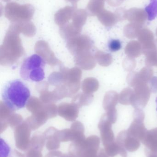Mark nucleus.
Masks as SVG:
<instances>
[{"instance_id":"obj_2","label":"nucleus","mask_w":157,"mask_h":157,"mask_svg":"<svg viewBox=\"0 0 157 157\" xmlns=\"http://www.w3.org/2000/svg\"><path fill=\"white\" fill-rule=\"evenodd\" d=\"M46 62L39 55L35 54L23 61L20 69L21 78L31 82H39L45 78Z\"/></svg>"},{"instance_id":"obj_1","label":"nucleus","mask_w":157,"mask_h":157,"mask_svg":"<svg viewBox=\"0 0 157 157\" xmlns=\"http://www.w3.org/2000/svg\"><path fill=\"white\" fill-rule=\"evenodd\" d=\"M2 99L5 105L12 111L25 108L31 97L28 86L20 79L8 81L2 90Z\"/></svg>"},{"instance_id":"obj_4","label":"nucleus","mask_w":157,"mask_h":157,"mask_svg":"<svg viewBox=\"0 0 157 157\" xmlns=\"http://www.w3.org/2000/svg\"><path fill=\"white\" fill-rule=\"evenodd\" d=\"M156 102L157 104V98H156ZM156 110L157 111V106L156 108Z\"/></svg>"},{"instance_id":"obj_3","label":"nucleus","mask_w":157,"mask_h":157,"mask_svg":"<svg viewBox=\"0 0 157 157\" xmlns=\"http://www.w3.org/2000/svg\"><path fill=\"white\" fill-rule=\"evenodd\" d=\"M108 49L112 52L119 51L122 48V43L118 39H113L108 42Z\"/></svg>"}]
</instances>
